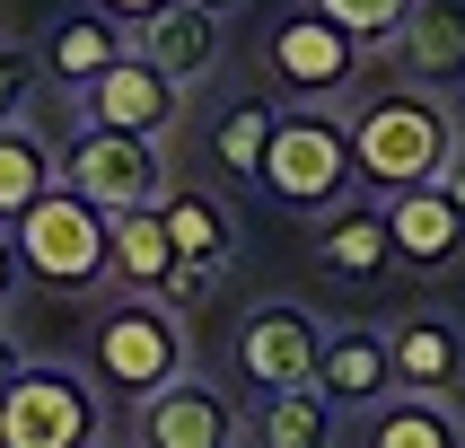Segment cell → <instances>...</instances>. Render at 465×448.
Listing matches in <instances>:
<instances>
[{
    "label": "cell",
    "instance_id": "1",
    "mask_svg": "<svg viewBox=\"0 0 465 448\" xmlns=\"http://www.w3.org/2000/svg\"><path fill=\"white\" fill-rule=\"evenodd\" d=\"M342 132H351V176L378 203L404 194V184H430L457 150V114L430 88H378V97H361L342 114Z\"/></svg>",
    "mask_w": 465,
    "mask_h": 448
},
{
    "label": "cell",
    "instance_id": "2",
    "mask_svg": "<svg viewBox=\"0 0 465 448\" xmlns=\"http://www.w3.org/2000/svg\"><path fill=\"white\" fill-rule=\"evenodd\" d=\"M255 184L282 211H308V220H316V211H334L342 194H361L342 114H334V105H282V114H272V141H263Z\"/></svg>",
    "mask_w": 465,
    "mask_h": 448
},
{
    "label": "cell",
    "instance_id": "3",
    "mask_svg": "<svg viewBox=\"0 0 465 448\" xmlns=\"http://www.w3.org/2000/svg\"><path fill=\"white\" fill-rule=\"evenodd\" d=\"M105 387L71 361H18L0 387V448H105Z\"/></svg>",
    "mask_w": 465,
    "mask_h": 448
},
{
    "label": "cell",
    "instance_id": "4",
    "mask_svg": "<svg viewBox=\"0 0 465 448\" xmlns=\"http://www.w3.org/2000/svg\"><path fill=\"white\" fill-rule=\"evenodd\" d=\"M176 369H184V325H176V308H158L150 290H124L88 325V378L105 387V404H141Z\"/></svg>",
    "mask_w": 465,
    "mask_h": 448
},
{
    "label": "cell",
    "instance_id": "5",
    "mask_svg": "<svg viewBox=\"0 0 465 448\" xmlns=\"http://www.w3.org/2000/svg\"><path fill=\"white\" fill-rule=\"evenodd\" d=\"M18 237V273L45 290H97L105 282V211L79 203L71 184H45L35 203L9 220Z\"/></svg>",
    "mask_w": 465,
    "mask_h": 448
},
{
    "label": "cell",
    "instance_id": "6",
    "mask_svg": "<svg viewBox=\"0 0 465 448\" xmlns=\"http://www.w3.org/2000/svg\"><path fill=\"white\" fill-rule=\"evenodd\" d=\"M351 79H361V45L325 9H290L263 26V88L282 105H334Z\"/></svg>",
    "mask_w": 465,
    "mask_h": 448
},
{
    "label": "cell",
    "instance_id": "7",
    "mask_svg": "<svg viewBox=\"0 0 465 448\" xmlns=\"http://www.w3.org/2000/svg\"><path fill=\"white\" fill-rule=\"evenodd\" d=\"M53 184H71L79 203L97 211H132V203H158L167 184V150L141 141V132H105V124H79L53 158Z\"/></svg>",
    "mask_w": 465,
    "mask_h": 448
},
{
    "label": "cell",
    "instance_id": "8",
    "mask_svg": "<svg viewBox=\"0 0 465 448\" xmlns=\"http://www.w3.org/2000/svg\"><path fill=\"white\" fill-rule=\"evenodd\" d=\"M316 352H325V325H316L299 299H263V308H246V325H237L229 361H237V387H316Z\"/></svg>",
    "mask_w": 465,
    "mask_h": 448
},
{
    "label": "cell",
    "instance_id": "9",
    "mask_svg": "<svg viewBox=\"0 0 465 448\" xmlns=\"http://www.w3.org/2000/svg\"><path fill=\"white\" fill-rule=\"evenodd\" d=\"M132 440H141V448H237V440H246V413H237L229 387L176 369L158 395L132 404Z\"/></svg>",
    "mask_w": 465,
    "mask_h": 448
},
{
    "label": "cell",
    "instance_id": "10",
    "mask_svg": "<svg viewBox=\"0 0 465 448\" xmlns=\"http://www.w3.org/2000/svg\"><path fill=\"white\" fill-rule=\"evenodd\" d=\"M176 79L158 71L150 53L132 45L124 62H105L88 88H79V124H105V132H141V141H167V124H176Z\"/></svg>",
    "mask_w": 465,
    "mask_h": 448
},
{
    "label": "cell",
    "instance_id": "11",
    "mask_svg": "<svg viewBox=\"0 0 465 448\" xmlns=\"http://www.w3.org/2000/svg\"><path fill=\"white\" fill-rule=\"evenodd\" d=\"M316 395L334 413H369L378 395H395V352H387V325H334L325 352H316Z\"/></svg>",
    "mask_w": 465,
    "mask_h": 448
},
{
    "label": "cell",
    "instance_id": "12",
    "mask_svg": "<svg viewBox=\"0 0 465 448\" xmlns=\"http://www.w3.org/2000/svg\"><path fill=\"white\" fill-rule=\"evenodd\" d=\"M395 62H404L413 88L457 97L465 88V0H413L404 26H395Z\"/></svg>",
    "mask_w": 465,
    "mask_h": 448
},
{
    "label": "cell",
    "instance_id": "13",
    "mask_svg": "<svg viewBox=\"0 0 465 448\" xmlns=\"http://www.w3.org/2000/svg\"><path fill=\"white\" fill-rule=\"evenodd\" d=\"M387 237L404 273H448L465 255V211L440 184H404V194H387Z\"/></svg>",
    "mask_w": 465,
    "mask_h": 448
},
{
    "label": "cell",
    "instance_id": "14",
    "mask_svg": "<svg viewBox=\"0 0 465 448\" xmlns=\"http://www.w3.org/2000/svg\"><path fill=\"white\" fill-rule=\"evenodd\" d=\"M316 264H325L334 282H378V273H395L387 203H378V194H369V203H351V194H342L334 211H316Z\"/></svg>",
    "mask_w": 465,
    "mask_h": 448
},
{
    "label": "cell",
    "instance_id": "15",
    "mask_svg": "<svg viewBox=\"0 0 465 448\" xmlns=\"http://www.w3.org/2000/svg\"><path fill=\"white\" fill-rule=\"evenodd\" d=\"M132 45L150 53L158 71L176 79V88H193V79L220 71V9H193V0H167L150 26H132Z\"/></svg>",
    "mask_w": 465,
    "mask_h": 448
},
{
    "label": "cell",
    "instance_id": "16",
    "mask_svg": "<svg viewBox=\"0 0 465 448\" xmlns=\"http://www.w3.org/2000/svg\"><path fill=\"white\" fill-rule=\"evenodd\" d=\"M124 53H132V35L105 18V9H71V18H53V35H45L35 62H45L53 88H71V97H79V88H88L105 62H124Z\"/></svg>",
    "mask_w": 465,
    "mask_h": 448
},
{
    "label": "cell",
    "instance_id": "17",
    "mask_svg": "<svg viewBox=\"0 0 465 448\" xmlns=\"http://www.w3.org/2000/svg\"><path fill=\"white\" fill-rule=\"evenodd\" d=\"M387 352H395V387H413V395H448L465 378V334L448 316H404V325H387Z\"/></svg>",
    "mask_w": 465,
    "mask_h": 448
},
{
    "label": "cell",
    "instance_id": "18",
    "mask_svg": "<svg viewBox=\"0 0 465 448\" xmlns=\"http://www.w3.org/2000/svg\"><path fill=\"white\" fill-rule=\"evenodd\" d=\"M361 448H465V422L448 413V395L395 387L361 413Z\"/></svg>",
    "mask_w": 465,
    "mask_h": 448
},
{
    "label": "cell",
    "instance_id": "19",
    "mask_svg": "<svg viewBox=\"0 0 465 448\" xmlns=\"http://www.w3.org/2000/svg\"><path fill=\"white\" fill-rule=\"evenodd\" d=\"M158 220H167V246L176 255H193V264H229L237 255V220H229V203L211 194V184H158Z\"/></svg>",
    "mask_w": 465,
    "mask_h": 448
},
{
    "label": "cell",
    "instance_id": "20",
    "mask_svg": "<svg viewBox=\"0 0 465 448\" xmlns=\"http://www.w3.org/2000/svg\"><path fill=\"white\" fill-rule=\"evenodd\" d=\"M167 264H176V246H167L158 203L105 211V282H114V290H158V273H167Z\"/></svg>",
    "mask_w": 465,
    "mask_h": 448
},
{
    "label": "cell",
    "instance_id": "21",
    "mask_svg": "<svg viewBox=\"0 0 465 448\" xmlns=\"http://www.w3.org/2000/svg\"><path fill=\"white\" fill-rule=\"evenodd\" d=\"M334 404L316 387H272L255 395V413H246V440L237 448H334Z\"/></svg>",
    "mask_w": 465,
    "mask_h": 448
},
{
    "label": "cell",
    "instance_id": "22",
    "mask_svg": "<svg viewBox=\"0 0 465 448\" xmlns=\"http://www.w3.org/2000/svg\"><path fill=\"white\" fill-rule=\"evenodd\" d=\"M45 184H53V141L26 124V114H18V124H0V220H18Z\"/></svg>",
    "mask_w": 465,
    "mask_h": 448
},
{
    "label": "cell",
    "instance_id": "23",
    "mask_svg": "<svg viewBox=\"0 0 465 448\" xmlns=\"http://www.w3.org/2000/svg\"><path fill=\"white\" fill-rule=\"evenodd\" d=\"M272 114H282V97H246V105H229V114L211 124V158H220V176L255 184L263 141H272Z\"/></svg>",
    "mask_w": 465,
    "mask_h": 448
},
{
    "label": "cell",
    "instance_id": "24",
    "mask_svg": "<svg viewBox=\"0 0 465 448\" xmlns=\"http://www.w3.org/2000/svg\"><path fill=\"white\" fill-rule=\"evenodd\" d=\"M308 9H325V18L342 26V35H351V45H395V26H404V9H413V0H308Z\"/></svg>",
    "mask_w": 465,
    "mask_h": 448
},
{
    "label": "cell",
    "instance_id": "25",
    "mask_svg": "<svg viewBox=\"0 0 465 448\" xmlns=\"http://www.w3.org/2000/svg\"><path fill=\"white\" fill-rule=\"evenodd\" d=\"M211 290H220V264H193V255H176V264H167V273H158V290H150V299H158V308H203V299H211Z\"/></svg>",
    "mask_w": 465,
    "mask_h": 448
},
{
    "label": "cell",
    "instance_id": "26",
    "mask_svg": "<svg viewBox=\"0 0 465 448\" xmlns=\"http://www.w3.org/2000/svg\"><path fill=\"white\" fill-rule=\"evenodd\" d=\"M35 79H45V62L18 45H0V124H18L26 105H35Z\"/></svg>",
    "mask_w": 465,
    "mask_h": 448
},
{
    "label": "cell",
    "instance_id": "27",
    "mask_svg": "<svg viewBox=\"0 0 465 448\" xmlns=\"http://www.w3.org/2000/svg\"><path fill=\"white\" fill-rule=\"evenodd\" d=\"M88 9H105V18H114V26L132 35V26H150L158 9H167V0H88Z\"/></svg>",
    "mask_w": 465,
    "mask_h": 448
},
{
    "label": "cell",
    "instance_id": "28",
    "mask_svg": "<svg viewBox=\"0 0 465 448\" xmlns=\"http://www.w3.org/2000/svg\"><path fill=\"white\" fill-rule=\"evenodd\" d=\"M18 282H26V273H18V237H9V220H0V308H9Z\"/></svg>",
    "mask_w": 465,
    "mask_h": 448
},
{
    "label": "cell",
    "instance_id": "29",
    "mask_svg": "<svg viewBox=\"0 0 465 448\" xmlns=\"http://www.w3.org/2000/svg\"><path fill=\"white\" fill-rule=\"evenodd\" d=\"M430 184H440L448 203H457V211H465V141H457V150H448V167H440V176H430Z\"/></svg>",
    "mask_w": 465,
    "mask_h": 448
},
{
    "label": "cell",
    "instance_id": "30",
    "mask_svg": "<svg viewBox=\"0 0 465 448\" xmlns=\"http://www.w3.org/2000/svg\"><path fill=\"white\" fill-rule=\"evenodd\" d=\"M18 361H26V352H18V343H9V334H0V387L18 378Z\"/></svg>",
    "mask_w": 465,
    "mask_h": 448
},
{
    "label": "cell",
    "instance_id": "31",
    "mask_svg": "<svg viewBox=\"0 0 465 448\" xmlns=\"http://www.w3.org/2000/svg\"><path fill=\"white\" fill-rule=\"evenodd\" d=\"M193 9H220V18H229V9H237V0H193Z\"/></svg>",
    "mask_w": 465,
    "mask_h": 448
},
{
    "label": "cell",
    "instance_id": "32",
    "mask_svg": "<svg viewBox=\"0 0 465 448\" xmlns=\"http://www.w3.org/2000/svg\"><path fill=\"white\" fill-rule=\"evenodd\" d=\"M124 448H141V440H124Z\"/></svg>",
    "mask_w": 465,
    "mask_h": 448
}]
</instances>
